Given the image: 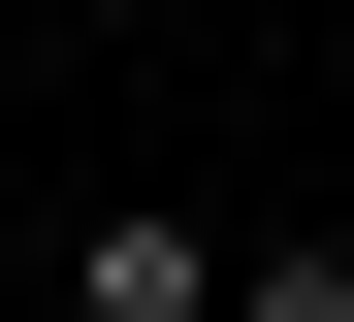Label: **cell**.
I'll list each match as a JSON object with an SVG mask.
<instances>
[{
    "label": "cell",
    "mask_w": 354,
    "mask_h": 322,
    "mask_svg": "<svg viewBox=\"0 0 354 322\" xmlns=\"http://www.w3.org/2000/svg\"><path fill=\"white\" fill-rule=\"evenodd\" d=\"M225 322H354V258L322 226H225Z\"/></svg>",
    "instance_id": "2"
},
{
    "label": "cell",
    "mask_w": 354,
    "mask_h": 322,
    "mask_svg": "<svg viewBox=\"0 0 354 322\" xmlns=\"http://www.w3.org/2000/svg\"><path fill=\"white\" fill-rule=\"evenodd\" d=\"M65 322H225V226H194V193H97V226H65Z\"/></svg>",
    "instance_id": "1"
}]
</instances>
